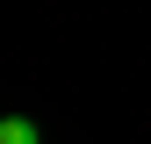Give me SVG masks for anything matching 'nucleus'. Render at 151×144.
Returning <instances> with one entry per match:
<instances>
[{
	"label": "nucleus",
	"mask_w": 151,
	"mask_h": 144,
	"mask_svg": "<svg viewBox=\"0 0 151 144\" xmlns=\"http://www.w3.org/2000/svg\"><path fill=\"white\" fill-rule=\"evenodd\" d=\"M0 144H43V137H36L29 115H7V122H0Z\"/></svg>",
	"instance_id": "nucleus-1"
}]
</instances>
